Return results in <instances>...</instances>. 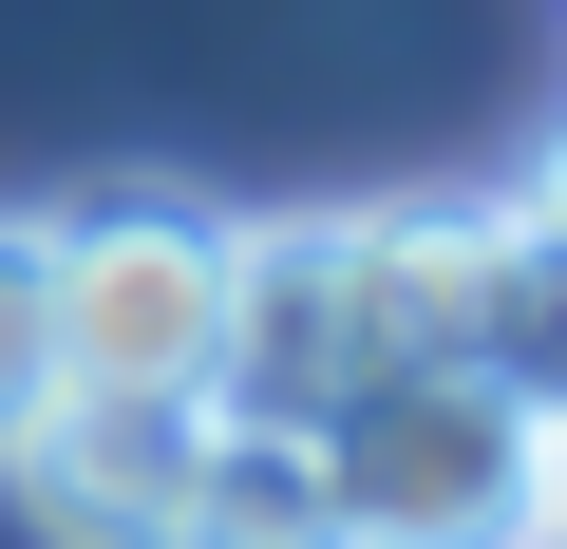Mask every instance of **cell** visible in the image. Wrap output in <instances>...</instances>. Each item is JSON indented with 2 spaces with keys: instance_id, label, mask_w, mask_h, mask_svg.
<instances>
[{
  "instance_id": "cell-6",
  "label": "cell",
  "mask_w": 567,
  "mask_h": 549,
  "mask_svg": "<svg viewBox=\"0 0 567 549\" xmlns=\"http://www.w3.org/2000/svg\"><path fill=\"white\" fill-rule=\"evenodd\" d=\"M171 549H360V530H341V474H322V436L208 417V474H189Z\"/></svg>"
},
{
  "instance_id": "cell-5",
  "label": "cell",
  "mask_w": 567,
  "mask_h": 549,
  "mask_svg": "<svg viewBox=\"0 0 567 549\" xmlns=\"http://www.w3.org/2000/svg\"><path fill=\"white\" fill-rule=\"evenodd\" d=\"M473 265H492L473 190L360 209V379H473Z\"/></svg>"
},
{
  "instance_id": "cell-7",
  "label": "cell",
  "mask_w": 567,
  "mask_h": 549,
  "mask_svg": "<svg viewBox=\"0 0 567 549\" xmlns=\"http://www.w3.org/2000/svg\"><path fill=\"white\" fill-rule=\"evenodd\" d=\"M473 379L511 417H567V227L492 209V265H473Z\"/></svg>"
},
{
  "instance_id": "cell-8",
  "label": "cell",
  "mask_w": 567,
  "mask_h": 549,
  "mask_svg": "<svg viewBox=\"0 0 567 549\" xmlns=\"http://www.w3.org/2000/svg\"><path fill=\"white\" fill-rule=\"evenodd\" d=\"M58 417V265H39V209H0V455Z\"/></svg>"
},
{
  "instance_id": "cell-9",
  "label": "cell",
  "mask_w": 567,
  "mask_h": 549,
  "mask_svg": "<svg viewBox=\"0 0 567 549\" xmlns=\"http://www.w3.org/2000/svg\"><path fill=\"white\" fill-rule=\"evenodd\" d=\"M511 209H529V227H567V133H548V171H529V190H511Z\"/></svg>"
},
{
  "instance_id": "cell-2",
  "label": "cell",
  "mask_w": 567,
  "mask_h": 549,
  "mask_svg": "<svg viewBox=\"0 0 567 549\" xmlns=\"http://www.w3.org/2000/svg\"><path fill=\"white\" fill-rule=\"evenodd\" d=\"M303 436L360 549H548V417H511L492 379H360Z\"/></svg>"
},
{
  "instance_id": "cell-1",
  "label": "cell",
  "mask_w": 567,
  "mask_h": 549,
  "mask_svg": "<svg viewBox=\"0 0 567 549\" xmlns=\"http://www.w3.org/2000/svg\"><path fill=\"white\" fill-rule=\"evenodd\" d=\"M227 246H246V209L152 190V171L39 209V265H58V398H208V360H227Z\"/></svg>"
},
{
  "instance_id": "cell-3",
  "label": "cell",
  "mask_w": 567,
  "mask_h": 549,
  "mask_svg": "<svg viewBox=\"0 0 567 549\" xmlns=\"http://www.w3.org/2000/svg\"><path fill=\"white\" fill-rule=\"evenodd\" d=\"M360 398V209H265L227 246V360H208V417H265L303 436Z\"/></svg>"
},
{
  "instance_id": "cell-4",
  "label": "cell",
  "mask_w": 567,
  "mask_h": 549,
  "mask_svg": "<svg viewBox=\"0 0 567 549\" xmlns=\"http://www.w3.org/2000/svg\"><path fill=\"white\" fill-rule=\"evenodd\" d=\"M0 474H20V511L58 549H171V511L208 474V398H58Z\"/></svg>"
}]
</instances>
